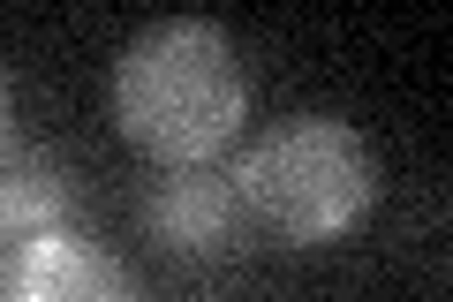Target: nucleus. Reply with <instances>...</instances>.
<instances>
[{
  "mask_svg": "<svg viewBox=\"0 0 453 302\" xmlns=\"http://www.w3.org/2000/svg\"><path fill=\"white\" fill-rule=\"evenodd\" d=\"M250 113V68L204 16H159L113 61V121L166 166H204Z\"/></svg>",
  "mask_w": 453,
  "mask_h": 302,
  "instance_id": "nucleus-1",
  "label": "nucleus"
},
{
  "mask_svg": "<svg viewBox=\"0 0 453 302\" xmlns=\"http://www.w3.org/2000/svg\"><path fill=\"white\" fill-rule=\"evenodd\" d=\"M234 197L288 242H333L378 205V143L340 113L273 121L234 166Z\"/></svg>",
  "mask_w": 453,
  "mask_h": 302,
  "instance_id": "nucleus-2",
  "label": "nucleus"
},
{
  "mask_svg": "<svg viewBox=\"0 0 453 302\" xmlns=\"http://www.w3.org/2000/svg\"><path fill=\"white\" fill-rule=\"evenodd\" d=\"M0 302H136V280L76 227L0 250Z\"/></svg>",
  "mask_w": 453,
  "mask_h": 302,
  "instance_id": "nucleus-3",
  "label": "nucleus"
},
{
  "mask_svg": "<svg viewBox=\"0 0 453 302\" xmlns=\"http://www.w3.org/2000/svg\"><path fill=\"white\" fill-rule=\"evenodd\" d=\"M234 220H242V197H234V174H219V166H166L144 197V227L159 250L204 257L234 235Z\"/></svg>",
  "mask_w": 453,
  "mask_h": 302,
  "instance_id": "nucleus-4",
  "label": "nucleus"
},
{
  "mask_svg": "<svg viewBox=\"0 0 453 302\" xmlns=\"http://www.w3.org/2000/svg\"><path fill=\"white\" fill-rule=\"evenodd\" d=\"M68 212H76V174L53 151H8L0 159V250L68 227Z\"/></svg>",
  "mask_w": 453,
  "mask_h": 302,
  "instance_id": "nucleus-5",
  "label": "nucleus"
},
{
  "mask_svg": "<svg viewBox=\"0 0 453 302\" xmlns=\"http://www.w3.org/2000/svg\"><path fill=\"white\" fill-rule=\"evenodd\" d=\"M8 113H16V91H8V76H0V159H8Z\"/></svg>",
  "mask_w": 453,
  "mask_h": 302,
  "instance_id": "nucleus-6",
  "label": "nucleus"
}]
</instances>
